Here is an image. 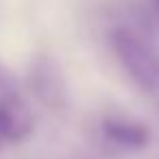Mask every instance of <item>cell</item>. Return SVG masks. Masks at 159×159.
<instances>
[{"label":"cell","instance_id":"cell-1","mask_svg":"<svg viewBox=\"0 0 159 159\" xmlns=\"http://www.w3.org/2000/svg\"><path fill=\"white\" fill-rule=\"evenodd\" d=\"M113 52L126 74L146 92L159 87V52L135 31L118 29L111 35Z\"/></svg>","mask_w":159,"mask_h":159},{"label":"cell","instance_id":"cell-2","mask_svg":"<svg viewBox=\"0 0 159 159\" xmlns=\"http://www.w3.org/2000/svg\"><path fill=\"white\" fill-rule=\"evenodd\" d=\"M31 113L18 98L0 102V142H18L31 131Z\"/></svg>","mask_w":159,"mask_h":159},{"label":"cell","instance_id":"cell-3","mask_svg":"<svg viewBox=\"0 0 159 159\" xmlns=\"http://www.w3.org/2000/svg\"><path fill=\"white\" fill-rule=\"evenodd\" d=\"M105 135L111 142H116L120 146H126V148H142L150 139V133L144 124L122 120V118L105 120Z\"/></svg>","mask_w":159,"mask_h":159},{"label":"cell","instance_id":"cell-4","mask_svg":"<svg viewBox=\"0 0 159 159\" xmlns=\"http://www.w3.org/2000/svg\"><path fill=\"white\" fill-rule=\"evenodd\" d=\"M155 7H157V13H159V0H155Z\"/></svg>","mask_w":159,"mask_h":159}]
</instances>
